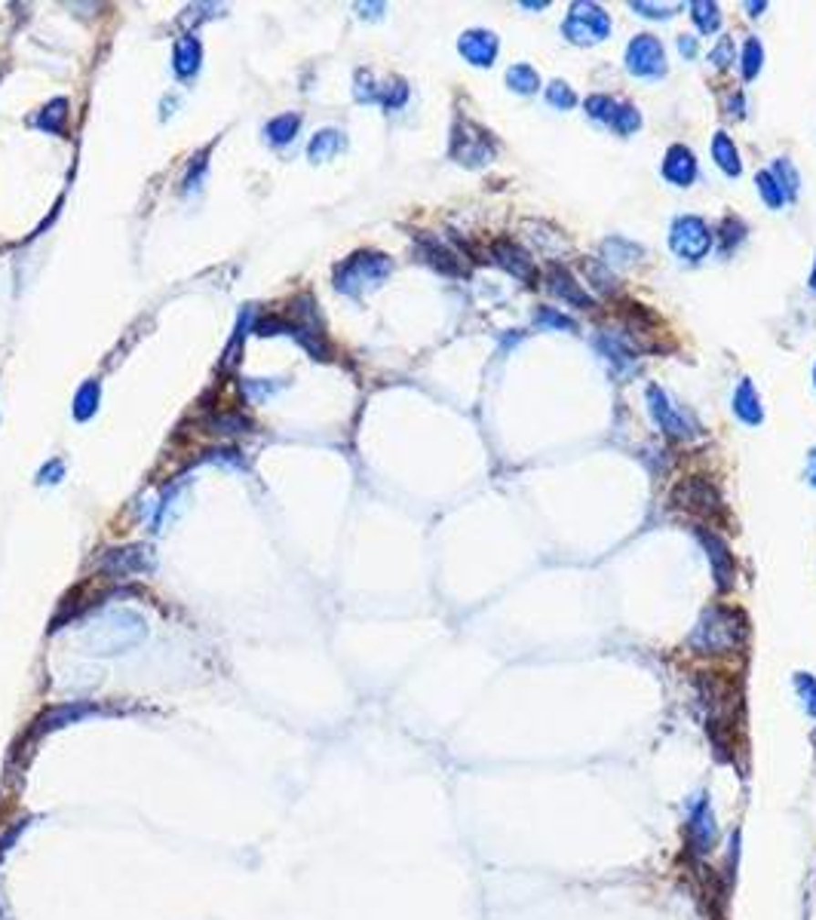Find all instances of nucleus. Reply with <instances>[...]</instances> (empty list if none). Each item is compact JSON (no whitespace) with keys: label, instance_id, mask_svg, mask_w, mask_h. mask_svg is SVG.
<instances>
[{"label":"nucleus","instance_id":"obj_2","mask_svg":"<svg viewBox=\"0 0 816 920\" xmlns=\"http://www.w3.org/2000/svg\"><path fill=\"white\" fill-rule=\"evenodd\" d=\"M743 641V617L730 607H709L691 632V647L700 654H725Z\"/></svg>","mask_w":816,"mask_h":920},{"label":"nucleus","instance_id":"obj_7","mask_svg":"<svg viewBox=\"0 0 816 920\" xmlns=\"http://www.w3.org/2000/svg\"><path fill=\"white\" fill-rule=\"evenodd\" d=\"M672 501H676L678 510H687L700 519H715L721 512V497L706 479H685L672 491Z\"/></svg>","mask_w":816,"mask_h":920},{"label":"nucleus","instance_id":"obj_30","mask_svg":"<svg viewBox=\"0 0 816 920\" xmlns=\"http://www.w3.org/2000/svg\"><path fill=\"white\" fill-rule=\"evenodd\" d=\"M759 193H761V200L768 202L770 209H782V202H786V193H782L780 188V181L773 179V172H759Z\"/></svg>","mask_w":816,"mask_h":920},{"label":"nucleus","instance_id":"obj_20","mask_svg":"<svg viewBox=\"0 0 816 920\" xmlns=\"http://www.w3.org/2000/svg\"><path fill=\"white\" fill-rule=\"evenodd\" d=\"M712 157H715V163L725 169L728 175H739V172H743V163H739L737 145H734V141H730V135H728V132H715V139H712Z\"/></svg>","mask_w":816,"mask_h":920},{"label":"nucleus","instance_id":"obj_34","mask_svg":"<svg viewBox=\"0 0 816 920\" xmlns=\"http://www.w3.org/2000/svg\"><path fill=\"white\" fill-rule=\"evenodd\" d=\"M356 98L359 101H381V87L372 80L368 71H356Z\"/></svg>","mask_w":816,"mask_h":920},{"label":"nucleus","instance_id":"obj_38","mask_svg":"<svg viewBox=\"0 0 816 920\" xmlns=\"http://www.w3.org/2000/svg\"><path fill=\"white\" fill-rule=\"evenodd\" d=\"M537 323H546V326L565 328V332L571 328V332H574V323H571V319H565V316H559V314H553V310H541V314H537Z\"/></svg>","mask_w":816,"mask_h":920},{"label":"nucleus","instance_id":"obj_22","mask_svg":"<svg viewBox=\"0 0 816 920\" xmlns=\"http://www.w3.org/2000/svg\"><path fill=\"white\" fill-rule=\"evenodd\" d=\"M507 87L512 92H522V96H532V92H537V87H541V78H537V71L532 65H512L507 71Z\"/></svg>","mask_w":816,"mask_h":920},{"label":"nucleus","instance_id":"obj_9","mask_svg":"<svg viewBox=\"0 0 816 920\" xmlns=\"http://www.w3.org/2000/svg\"><path fill=\"white\" fill-rule=\"evenodd\" d=\"M647 402H651V415L657 418V424H660V429L666 436H672V439H691L697 433V429L691 427V420L681 418L678 411H676V405L669 402V396L663 393V390H657V387H651V390H647Z\"/></svg>","mask_w":816,"mask_h":920},{"label":"nucleus","instance_id":"obj_41","mask_svg":"<svg viewBox=\"0 0 816 920\" xmlns=\"http://www.w3.org/2000/svg\"><path fill=\"white\" fill-rule=\"evenodd\" d=\"M678 47H681V53H685L687 58H694V56H697V40H691V37H678Z\"/></svg>","mask_w":816,"mask_h":920},{"label":"nucleus","instance_id":"obj_10","mask_svg":"<svg viewBox=\"0 0 816 920\" xmlns=\"http://www.w3.org/2000/svg\"><path fill=\"white\" fill-rule=\"evenodd\" d=\"M697 537H700V543L706 546V555H709V562H712L715 586H718V589H730V586H734L737 564H734V555L728 553V543L718 534L706 531V528L697 531Z\"/></svg>","mask_w":816,"mask_h":920},{"label":"nucleus","instance_id":"obj_32","mask_svg":"<svg viewBox=\"0 0 816 920\" xmlns=\"http://www.w3.org/2000/svg\"><path fill=\"white\" fill-rule=\"evenodd\" d=\"M795 690H798V697H801L807 715H811V718H816V678H813V675L798 672L795 675Z\"/></svg>","mask_w":816,"mask_h":920},{"label":"nucleus","instance_id":"obj_15","mask_svg":"<svg viewBox=\"0 0 816 920\" xmlns=\"http://www.w3.org/2000/svg\"><path fill=\"white\" fill-rule=\"evenodd\" d=\"M546 280H550V289H553V295H559L562 301L574 304V307H593V298H590V295H586L584 289H580L577 280L568 274L565 267L553 264L550 270H546Z\"/></svg>","mask_w":816,"mask_h":920},{"label":"nucleus","instance_id":"obj_42","mask_svg":"<svg viewBox=\"0 0 816 920\" xmlns=\"http://www.w3.org/2000/svg\"><path fill=\"white\" fill-rule=\"evenodd\" d=\"M749 10H752V16H761V10H768V4H746Z\"/></svg>","mask_w":816,"mask_h":920},{"label":"nucleus","instance_id":"obj_26","mask_svg":"<svg viewBox=\"0 0 816 920\" xmlns=\"http://www.w3.org/2000/svg\"><path fill=\"white\" fill-rule=\"evenodd\" d=\"M98 408V381H87L74 396V418L89 420Z\"/></svg>","mask_w":816,"mask_h":920},{"label":"nucleus","instance_id":"obj_45","mask_svg":"<svg viewBox=\"0 0 816 920\" xmlns=\"http://www.w3.org/2000/svg\"><path fill=\"white\" fill-rule=\"evenodd\" d=\"M813 384H816V368H813Z\"/></svg>","mask_w":816,"mask_h":920},{"label":"nucleus","instance_id":"obj_21","mask_svg":"<svg viewBox=\"0 0 816 920\" xmlns=\"http://www.w3.org/2000/svg\"><path fill=\"white\" fill-rule=\"evenodd\" d=\"M341 148H344L341 132L323 129V132H316V135H314V141H310L307 154H310V160H314V163H325V160H332Z\"/></svg>","mask_w":816,"mask_h":920},{"label":"nucleus","instance_id":"obj_44","mask_svg":"<svg viewBox=\"0 0 816 920\" xmlns=\"http://www.w3.org/2000/svg\"><path fill=\"white\" fill-rule=\"evenodd\" d=\"M811 289L816 292V264H813V274H811Z\"/></svg>","mask_w":816,"mask_h":920},{"label":"nucleus","instance_id":"obj_8","mask_svg":"<svg viewBox=\"0 0 816 920\" xmlns=\"http://www.w3.org/2000/svg\"><path fill=\"white\" fill-rule=\"evenodd\" d=\"M626 67L635 78H663V74H666L663 44L654 34H638L626 49Z\"/></svg>","mask_w":816,"mask_h":920},{"label":"nucleus","instance_id":"obj_13","mask_svg":"<svg viewBox=\"0 0 816 920\" xmlns=\"http://www.w3.org/2000/svg\"><path fill=\"white\" fill-rule=\"evenodd\" d=\"M663 179L678 184V188H687L697 179V157L691 148L685 145H672L666 150V160H663Z\"/></svg>","mask_w":816,"mask_h":920},{"label":"nucleus","instance_id":"obj_3","mask_svg":"<svg viewBox=\"0 0 816 920\" xmlns=\"http://www.w3.org/2000/svg\"><path fill=\"white\" fill-rule=\"evenodd\" d=\"M387 276H390V258L377 255V252H356L335 270V289L356 298V295L381 285Z\"/></svg>","mask_w":816,"mask_h":920},{"label":"nucleus","instance_id":"obj_17","mask_svg":"<svg viewBox=\"0 0 816 920\" xmlns=\"http://www.w3.org/2000/svg\"><path fill=\"white\" fill-rule=\"evenodd\" d=\"M200 58H203V49H200V40L197 37L184 34V37L175 40L172 65H175V74H179V78H193V74L200 71Z\"/></svg>","mask_w":816,"mask_h":920},{"label":"nucleus","instance_id":"obj_40","mask_svg":"<svg viewBox=\"0 0 816 920\" xmlns=\"http://www.w3.org/2000/svg\"><path fill=\"white\" fill-rule=\"evenodd\" d=\"M62 472H65L62 460H53L49 467L40 470V482H58V479H62Z\"/></svg>","mask_w":816,"mask_h":920},{"label":"nucleus","instance_id":"obj_16","mask_svg":"<svg viewBox=\"0 0 816 920\" xmlns=\"http://www.w3.org/2000/svg\"><path fill=\"white\" fill-rule=\"evenodd\" d=\"M691 834H694L697 850H700V853H709L712 843H715V834H718V825H715V816H712L709 801H700V807L694 810V816H691Z\"/></svg>","mask_w":816,"mask_h":920},{"label":"nucleus","instance_id":"obj_4","mask_svg":"<svg viewBox=\"0 0 816 920\" xmlns=\"http://www.w3.org/2000/svg\"><path fill=\"white\" fill-rule=\"evenodd\" d=\"M562 31H565V37L571 40V44L590 47V44H599V40L608 37L611 19L602 6L580 0V4H574L568 10V19H565V25H562Z\"/></svg>","mask_w":816,"mask_h":920},{"label":"nucleus","instance_id":"obj_1","mask_svg":"<svg viewBox=\"0 0 816 920\" xmlns=\"http://www.w3.org/2000/svg\"><path fill=\"white\" fill-rule=\"evenodd\" d=\"M148 636V626L132 611H111L102 620H96L83 632V647L89 654H120L136 647Z\"/></svg>","mask_w":816,"mask_h":920},{"label":"nucleus","instance_id":"obj_6","mask_svg":"<svg viewBox=\"0 0 816 920\" xmlns=\"http://www.w3.org/2000/svg\"><path fill=\"white\" fill-rule=\"evenodd\" d=\"M451 157L464 166H482L494 157V141L479 126L458 120L451 132Z\"/></svg>","mask_w":816,"mask_h":920},{"label":"nucleus","instance_id":"obj_23","mask_svg":"<svg viewBox=\"0 0 816 920\" xmlns=\"http://www.w3.org/2000/svg\"><path fill=\"white\" fill-rule=\"evenodd\" d=\"M298 126H301L298 114H283V117H274V120L264 126V135L274 141V145H285V141L295 139Z\"/></svg>","mask_w":816,"mask_h":920},{"label":"nucleus","instance_id":"obj_35","mask_svg":"<svg viewBox=\"0 0 816 920\" xmlns=\"http://www.w3.org/2000/svg\"><path fill=\"white\" fill-rule=\"evenodd\" d=\"M408 96V87L402 80H393V83H387V87H381V101L387 108H399L402 101H406Z\"/></svg>","mask_w":816,"mask_h":920},{"label":"nucleus","instance_id":"obj_12","mask_svg":"<svg viewBox=\"0 0 816 920\" xmlns=\"http://www.w3.org/2000/svg\"><path fill=\"white\" fill-rule=\"evenodd\" d=\"M458 49H460V56L467 58L470 65H479V67H488L498 58V37H494L491 31H482V28H476V31H467L464 37L458 40Z\"/></svg>","mask_w":816,"mask_h":920},{"label":"nucleus","instance_id":"obj_24","mask_svg":"<svg viewBox=\"0 0 816 920\" xmlns=\"http://www.w3.org/2000/svg\"><path fill=\"white\" fill-rule=\"evenodd\" d=\"M65 120H68V101L56 98V101H49L44 111L37 114L35 123L40 126V129H46V132H62L65 129Z\"/></svg>","mask_w":816,"mask_h":920},{"label":"nucleus","instance_id":"obj_33","mask_svg":"<svg viewBox=\"0 0 816 920\" xmlns=\"http://www.w3.org/2000/svg\"><path fill=\"white\" fill-rule=\"evenodd\" d=\"M614 111H617V101L608 98V96H590L586 98V114H590L593 120H608L611 123Z\"/></svg>","mask_w":816,"mask_h":920},{"label":"nucleus","instance_id":"obj_11","mask_svg":"<svg viewBox=\"0 0 816 920\" xmlns=\"http://www.w3.org/2000/svg\"><path fill=\"white\" fill-rule=\"evenodd\" d=\"M102 568L111 574V577H129V574L150 571L154 562H150L148 546H126V550H111L105 555Z\"/></svg>","mask_w":816,"mask_h":920},{"label":"nucleus","instance_id":"obj_19","mask_svg":"<svg viewBox=\"0 0 816 920\" xmlns=\"http://www.w3.org/2000/svg\"><path fill=\"white\" fill-rule=\"evenodd\" d=\"M734 411H737V418L743 420V424H761L764 411H761V402H759V396H755V387H752V381H743V384L737 387V396H734Z\"/></svg>","mask_w":816,"mask_h":920},{"label":"nucleus","instance_id":"obj_14","mask_svg":"<svg viewBox=\"0 0 816 920\" xmlns=\"http://www.w3.org/2000/svg\"><path fill=\"white\" fill-rule=\"evenodd\" d=\"M494 261L503 267V270H510L512 276H519V280H525V283H532L534 280V264H532V258H528V252L525 249H519L516 243H510V240H498L494 243Z\"/></svg>","mask_w":816,"mask_h":920},{"label":"nucleus","instance_id":"obj_39","mask_svg":"<svg viewBox=\"0 0 816 920\" xmlns=\"http://www.w3.org/2000/svg\"><path fill=\"white\" fill-rule=\"evenodd\" d=\"M633 10H638L642 16H651V19H666V16H672V6H654V4H633Z\"/></svg>","mask_w":816,"mask_h":920},{"label":"nucleus","instance_id":"obj_25","mask_svg":"<svg viewBox=\"0 0 816 920\" xmlns=\"http://www.w3.org/2000/svg\"><path fill=\"white\" fill-rule=\"evenodd\" d=\"M691 19L697 22V28L703 34H712V31H718V25H721V10H718V4L697 0V4H691Z\"/></svg>","mask_w":816,"mask_h":920},{"label":"nucleus","instance_id":"obj_43","mask_svg":"<svg viewBox=\"0 0 816 920\" xmlns=\"http://www.w3.org/2000/svg\"><path fill=\"white\" fill-rule=\"evenodd\" d=\"M811 482L816 485V451H811Z\"/></svg>","mask_w":816,"mask_h":920},{"label":"nucleus","instance_id":"obj_31","mask_svg":"<svg viewBox=\"0 0 816 920\" xmlns=\"http://www.w3.org/2000/svg\"><path fill=\"white\" fill-rule=\"evenodd\" d=\"M611 126L620 135H629L642 126V114H638L633 105H617V111H614V117H611Z\"/></svg>","mask_w":816,"mask_h":920},{"label":"nucleus","instance_id":"obj_29","mask_svg":"<svg viewBox=\"0 0 816 920\" xmlns=\"http://www.w3.org/2000/svg\"><path fill=\"white\" fill-rule=\"evenodd\" d=\"M574 101H577L574 89H571L565 80H553L550 87H546V105L559 108V111H571Z\"/></svg>","mask_w":816,"mask_h":920},{"label":"nucleus","instance_id":"obj_5","mask_svg":"<svg viewBox=\"0 0 816 920\" xmlns=\"http://www.w3.org/2000/svg\"><path fill=\"white\" fill-rule=\"evenodd\" d=\"M669 246L678 258L700 261L712 246V233H709V227L703 224V218L681 215L676 218V224H672V231H669Z\"/></svg>","mask_w":816,"mask_h":920},{"label":"nucleus","instance_id":"obj_18","mask_svg":"<svg viewBox=\"0 0 816 920\" xmlns=\"http://www.w3.org/2000/svg\"><path fill=\"white\" fill-rule=\"evenodd\" d=\"M420 249H424V258L430 261L433 267H439L442 274H451V276L467 274V267L460 264V258L454 255L451 249L439 246V243H436V240H427V236H420Z\"/></svg>","mask_w":816,"mask_h":920},{"label":"nucleus","instance_id":"obj_28","mask_svg":"<svg viewBox=\"0 0 816 920\" xmlns=\"http://www.w3.org/2000/svg\"><path fill=\"white\" fill-rule=\"evenodd\" d=\"M773 179L780 181V188H782V193H786V200L789 197H798V169L789 163L786 157H780L777 163H773Z\"/></svg>","mask_w":816,"mask_h":920},{"label":"nucleus","instance_id":"obj_37","mask_svg":"<svg viewBox=\"0 0 816 920\" xmlns=\"http://www.w3.org/2000/svg\"><path fill=\"white\" fill-rule=\"evenodd\" d=\"M721 233H725V243H728V249H730V246H737V243L743 240L746 227H743V222H737V218H728V222L721 224Z\"/></svg>","mask_w":816,"mask_h":920},{"label":"nucleus","instance_id":"obj_27","mask_svg":"<svg viewBox=\"0 0 816 920\" xmlns=\"http://www.w3.org/2000/svg\"><path fill=\"white\" fill-rule=\"evenodd\" d=\"M761 62H764V53H761L759 37H749L743 47V56H739V71H743V78L752 80L755 74L761 71Z\"/></svg>","mask_w":816,"mask_h":920},{"label":"nucleus","instance_id":"obj_36","mask_svg":"<svg viewBox=\"0 0 816 920\" xmlns=\"http://www.w3.org/2000/svg\"><path fill=\"white\" fill-rule=\"evenodd\" d=\"M730 62H734V40H730V37H721V40H718V47L712 49V65H715V67H728Z\"/></svg>","mask_w":816,"mask_h":920}]
</instances>
